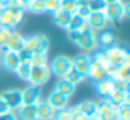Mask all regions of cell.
<instances>
[{"instance_id":"cell-29","label":"cell","mask_w":130,"mask_h":120,"mask_svg":"<svg viewBox=\"0 0 130 120\" xmlns=\"http://www.w3.org/2000/svg\"><path fill=\"white\" fill-rule=\"evenodd\" d=\"M63 78H66V80H67L69 82H71L73 85H76V87L78 85V84H81L83 81L85 80V77H83V75L80 74V73H77L74 68H71L70 71H69V73H67V74H66Z\"/></svg>"},{"instance_id":"cell-43","label":"cell","mask_w":130,"mask_h":120,"mask_svg":"<svg viewBox=\"0 0 130 120\" xmlns=\"http://www.w3.org/2000/svg\"><path fill=\"white\" fill-rule=\"evenodd\" d=\"M90 120H104V119H102V117H99V116H96V114H95V116H94V117H91Z\"/></svg>"},{"instance_id":"cell-22","label":"cell","mask_w":130,"mask_h":120,"mask_svg":"<svg viewBox=\"0 0 130 120\" xmlns=\"http://www.w3.org/2000/svg\"><path fill=\"white\" fill-rule=\"evenodd\" d=\"M56 112L45 102L41 100L37 105V120H53Z\"/></svg>"},{"instance_id":"cell-7","label":"cell","mask_w":130,"mask_h":120,"mask_svg":"<svg viewBox=\"0 0 130 120\" xmlns=\"http://www.w3.org/2000/svg\"><path fill=\"white\" fill-rule=\"evenodd\" d=\"M52 73L49 66H32L31 71H29V77L27 82L32 87H38L41 88L42 85H45L49 81Z\"/></svg>"},{"instance_id":"cell-15","label":"cell","mask_w":130,"mask_h":120,"mask_svg":"<svg viewBox=\"0 0 130 120\" xmlns=\"http://www.w3.org/2000/svg\"><path fill=\"white\" fill-rule=\"evenodd\" d=\"M69 100H70L69 98L57 94L56 91H52L51 94L48 95V98H46L45 102L48 103L55 112H59V110H62V109L69 108Z\"/></svg>"},{"instance_id":"cell-44","label":"cell","mask_w":130,"mask_h":120,"mask_svg":"<svg viewBox=\"0 0 130 120\" xmlns=\"http://www.w3.org/2000/svg\"><path fill=\"white\" fill-rule=\"evenodd\" d=\"M20 2H21V3H23V4H24V6H25V7H27V4H28V3H29V2H32V0H20Z\"/></svg>"},{"instance_id":"cell-5","label":"cell","mask_w":130,"mask_h":120,"mask_svg":"<svg viewBox=\"0 0 130 120\" xmlns=\"http://www.w3.org/2000/svg\"><path fill=\"white\" fill-rule=\"evenodd\" d=\"M104 55L106 56L108 61L112 67H118L120 64H124L130 61V53L124 46H119V45H112V46L106 47V49H101Z\"/></svg>"},{"instance_id":"cell-35","label":"cell","mask_w":130,"mask_h":120,"mask_svg":"<svg viewBox=\"0 0 130 120\" xmlns=\"http://www.w3.org/2000/svg\"><path fill=\"white\" fill-rule=\"evenodd\" d=\"M118 120H130V105H122L118 108Z\"/></svg>"},{"instance_id":"cell-20","label":"cell","mask_w":130,"mask_h":120,"mask_svg":"<svg viewBox=\"0 0 130 120\" xmlns=\"http://www.w3.org/2000/svg\"><path fill=\"white\" fill-rule=\"evenodd\" d=\"M6 49L15 53H20L24 49V36L18 31H13L11 32V35H10L9 41L6 43Z\"/></svg>"},{"instance_id":"cell-2","label":"cell","mask_w":130,"mask_h":120,"mask_svg":"<svg viewBox=\"0 0 130 120\" xmlns=\"http://www.w3.org/2000/svg\"><path fill=\"white\" fill-rule=\"evenodd\" d=\"M110 64L108 61L106 56L104 55L101 49H98L96 52H94V55L91 56V66L88 70V75L87 78H91L94 82L99 80L109 77V71H110Z\"/></svg>"},{"instance_id":"cell-32","label":"cell","mask_w":130,"mask_h":120,"mask_svg":"<svg viewBox=\"0 0 130 120\" xmlns=\"http://www.w3.org/2000/svg\"><path fill=\"white\" fill-rule=\"evenodd\" d=\"M106 3L104 0H88L87 2V7L91 13H99V11H104Z\"/></svg>"},{"instance_id":"cell-8","label":"cell","mask_w":130,"mask_h":120,"mask_svg":"<svg viewBox=\"0 0 130 120\" xmlns=\"http://www.w3.org/2000/svg\"><path fill=\"white\" fill-rule=\"evenodd\" d=\"M49 68H51L52 74H55L59 78H63L73 68V60L66 55H59L52 60V63L49 64Z\"/></svg>"},{"instance_id":"cell-36","label":"cell","mask_w":130,"mask_h":120,"mask_svg":"<svg viewBox=\"0 0 130 120\" xmlns=\"http://www.w3.org/2000/svg\"><path fill=\"white\" fill-rule=\"evenodd\" d=\"M53 120H73V113H71L70 108H66V109L56 112Z\"/></svg>"},{"instance_id":"cell-39","label":"cell","mask_w":130,"mask_h":120,"mask_svg":"<svg viewBox=\"0 0 130 120\" xmlns=\"http://www.w3.org/2000/svg\"><path fill=\"white\" fill-rule=\"evenodd\" d=\"M0 120H18L15 112H6V113H0Z\"/></svg>"},{"instance_id":"cell-14","label":"cell","mask_w":130,"mask_h":120,"mask_svg":"<svg viewBox=\"0 0 130 120\" xmlns=\"http://www.w3.org/2000/svg\"><path fill=\"white\" fill-rule=\"evenodd\" d=\"M71 60H73V68L77 73H80L83 77L87 78L88 70H90V66H91V55H88V53H80L76 57H71Z\"/></svg>"},{"instance_id":"cell-34","label":"cell","mask_w":130,"mask_h":120,"mask_svg":"<svg viewBox=\"0 0 130 120\" xmlns=\"http://www.w3.org/2000/svg\"><path fill=\"white\" fill-rule=\"evenodd\" d=\"M45 4V13H56L57 10H60V0H43Z\"/></svg>"},{"instance_id":"cell-38","label":"cell","mask_w":130,"mask_h":120,"mask_svg":"<svg viewBox=\"0 0 130 120\" xmlns=\"http://www.w3.org/2000/svg\"><path fill=\"white\" fill-rule=\"evenodd\" d=\"M115 87H116V89H120V91H129V87H130V81L116 80V81H115Z\"/></svg>"},{"instance_id":"cell-24","label":"cell","mask_w":130,"mask_h":120,"mask_svg":"<svg viewBox=\"0 0 130 120\" xmlns=\"http://www.w3.org/2000/svg\"><path fill=\"white\" fill-rule=\"evenodd\" d=\"M76 106L78 109V113H81L87 119H91L96 114V102H94V100H83Z\"/></svg>"},{"instance_id":"cell-31","label":"cell","mask_w":130,"mask_h":120,"mask_svg":"<svg viewBox=\"0 0 130 120\" xmlns=\"http://www.w3.org/2000/svg\"><path fill=\"white\" fill-rule=\"evenodd\" d=\"M31 64L32 66H49L48 55H45V53H32Z\"/></svg>"},{"instance_id":"cell-12","label":"cell","mask_w":130,"mask_h":120,"mask_svg":"<svg viewBox=\"0 0 130 120\" xmlns=\"http://www.w3.org/2000/svg\"><path fill=\"white\" fill-rule=\"evenodd\" d=\"M0 55H2V57H0V63L3 64L4 70L14 73L15 68L18 67V64L21 63L18 53L11 52V50H7V49H0Z\"/></svg>"},{"instance_id":"cell-6","label":"cell","mask_w":130,"mask_h":120,"mask_svg":"<svg viewBox=\"0 0 130 120\" xmlns=\"http://www.w3.org/2000/svg\"><path fill=\"white\" fill-rule=\"evenodd\" d=\"M24 15H25V10H10V8H4L3 13L0 14V25L7 27L13 31H17V28L24 21Z\"/></svg>"},{"instance_id":"cell-30","label":"cell","mask_w":130,"mask_h":120,"mask_svg":"<svg viewBox=\"0 0 130 120\" xmlns=\"http://www.w3.org/2000/svg\"><path fill=\"white\" fill-rule=\"evenodd\" d=\"M80 3L77 0H62L60 2V10H64L70 14H74L78 8Z\"/></svg>"},{"instance_id":"cell-21","label":"cell","mask_w":130,"mask_h":120,"mask_svg":"<svg viewBox=\"0 0 130 120\" xmlns=\"http://www.w3.org/2000/svg\"><path fill=\"white\" fill-rule=\"evenodd\" d=\"M112 105H115L116 108L122 105H130V99H129V91H120V89H115L109 96L106 98Z\"/></svg>"},{"instance_id":"cell-27","label":"cell","mask_w":130,"mask_h":120,"mask_svg":"<svg viewBox=\"0 0 130 120\" xmlns=\"http://www.w3.org/2000/svg\"><path fill=\"white\" fill-rule=\"evenodd\" d=\"M25 10H28L29 13L34 14H43L45 13V4H43V0H32L27 4Z\"/></svg>"},{"instance_id":"cell-3","label":"cell","mask_w":130,"mask_h":120,"mask_svg":"<svg viewBox=\"0 0 130 120\" xmlns=\"http://www.w3.org/2000/svg\"><path fill=\"white\" fill-rule=\"evenodd\" d=\"M49 42L48 36L43 33H35V35L24 36V49L29 53H45L49 52Z\"/></svg>"},{"instance_id":"cell-4","label":"cell","mask_w":130,"mask_h":120,"mask_svg":"<svg viewBox=\"0 0 130 120\" xmlns=\"http://www.w3.org/2000/svg\"><path fill=\"white\" fill-rule=\"evenodd\" d=\"M104 15L106 17L108 22H119L127 17L130 14V10H129V3L123 2H116V3H110V4H106L104 8Z\"/></svg>"},{"instance_id":"cell-16","label":"cell","mask_w":130,"mask_h":120,"mask_svg":"<svg viewBox=\"0 0 130 120\" xmlns=\"http://www.w3.org/2000/svg\"><path fill=\"white\" fill-rule=\"evenodd\" d=\"M115 89H116L115 80H112L110 77H106V78H104V80H99L95 82V91L102 99H106Z\"/></svg>"},{"instance_id":"cell-1","label":"cell","mask_w":130,"mask_h":120,"mask_svg":"<svg viewBox=\"0 0 130 120\" xmlns=\"http://www.w3.org/2000/svg\"><path fill=\"white\" fill-rule=\"evenodd\" d=\"M69 39L74 45L84 50V53H94L99 49L98 46V39H96V32H94L90 28H84L81 31H71L67 32Z\"/></svg>"},{"instance_id":"cell-26","label":"cell","mask_w":130,"mask_h":120,"mask_svg":"<svg viewBox=\"0 0 130 120\" xmlns=\"http://www.w3.org/2000/svg\"><path fill=\"white\" fill-rule=\"evenodd\" d=\"M52 17H53V21L57 27L66 29V27H67L69 21H70V18H71V14L67 13V11H64V10H57L56 13L52 14Z\"/></svg>"},{"instance_id":"cell-13","label":"cell","mask_w":130,"mask_h":120,"mask_svg":"<svg viewBox=\"0 0 130 120\" xmlns=\"http://www.w3.org/2000/svg\"><path fill=\"white\" fill-rule=\"evenodd\" d=\"M21 99H23V105H38L42 100L41 88L28 85L27 88L21 89Z\"/></svg>"},{"instance_id":"cell-25","label":"cell","mask_w":130,"mask_h":120,"mask_svg":"<svg viewBox=\"0 0 130 120\" xmlns=\"http://www.w3.org/2000/svg\"><path fill=\"white\" fill-rule=\"evenodd\" d=\"M87 28V24H85V20L81 18L77 14H71V18L69 21L67 27H66V31L67 32H71V31H81Z\"/></svg>"},{"instance_id":"cell-42","label":"cell","mask_w":130,"mask_h":120,"mask_svg":"<svg viewBox=\"0 0 130 120\" xmlns=\"http://www.w3.org/2000/svg\"><path fill=\"white\" fill-rule=\"evenodd\" d=\"M4 8H6V2L4 0H0V14L3 13Z\"/></svg>"},{"instance_id":"cell-33","label":"cell","mask_w":130,"mask_h":120,"mask_svg":"<svg viewBox=\"0 0 130 120\" xmlns=\"http://www.w3.org/2000/svg\"><path fill=\"white\" fill-rule=\"evenodd\" d=\"M11 32H13V29L0 25V49H6V43H7V41H9Z\"/></svg>"},{"instance_id":"cell-37","label":"cell","mask_w":130,"mask_h":120,"mask_svg":"<svg viewBox=\"0 0 130 120\" xmlns=\"http://www.w3.org/2000/svg\"><path fill=\"white\" fill-rule=\"evenodd\" d=\"M90 13H91V11L88 10L87 4H80V6H78V8H77V11H76L74 14H77V15H80L81 18H84V20H85V18L88 17V14H90Z\"/></svg>"},{"instance_id":"cell-23","label":"cell","mask_w":130,"mask_h":120,"mask_svg":"<svg viewBox=\"0 0 130 120\" xmlns=\"http://www.w3.org/2000/svg\"><path fill=\"white\" fill-rule=\"evenodd\" d=\"M15 114L18 120H37V105H21Z\"/></svg>"},{"instance_id":"cell-17","label":"cell","mask_w":130,"mask_h":120,"mask_svg":"<svg viewBox=\"0 0 130 120\" xmlns=\"http://www.w3.org/2000/svg\"><path fill=\"white\" fill-rule=\"evenodd\" d=\"M96 39H98V46L99 49H106V47L116 45V35L112 29H104L101 32L96 33Z\"/></svg>"},{"instance_id":"cell-19","label":"cell","mask_w":130,"mask_h":120,"mask_svg":"<svg viewBox=\"0 0 130 120\" xmlns=\"http://www.w3.org/2000/svg\"><path fill=\"white\" fill-rule=\"evenodd\" d=\"M53 91H56L57 94H60V95H63V96L70 99L74 95V92H76V85L69 82L66 78H59V80L56 81V84H55Z\"/></svg>"},{"instance_id":"cell-11","label":"cell","mask_w":130,"mask_h":120,"mask_svg":"<svg viewBox=\"0 0 130 120\" xmlns=\"http://www.w3.org/2000/svg\"><path fill=\"white\" fill-rule=\"evenodd\" d=\"M96 116L104 120H118V108L108 99H102L101 102H96Z\"/></svg>"},{"instance_id":"cell-10","label":"cell","mask_w":130,"mask_h":120,"mask_svg":"<svg viewBox=\"0 0 130 120\" xmlns=\"http://www.w3.org/2000/svg\"><path fill=\"white\" fill-rule=\"evenodd\" d=\"M85 24H87V28H90L94 32L98 33L101 31L106 29L109 22H108L106 17L104 15V13L99 11V13H90L88 14V17L85 18Z\"/></svg>"},{"instance_id":"cell-41","label":"cell","mask_w":130,"mask_h":120,"mask_svg":"<svg viewBox=\"0 0 130 120\" xmlns=\"http://www.w3.org/2000/svg\"><path fill=\"white\" fill-rule=\"evenodd\" d=\"M73 120H90V119H87L85 116H83L81 113H76V114H73Z\"/></svg>"},{"instance_id":"cell-46","label":"cell","mask_w":130,"mask_h":120,"mask_svg":"<svg viewBox=\"0 0 130 120\" xmlns=\"http://www.w3.org/2000/svg\"><path fill=\"white\" fill-rule=\"evenodd\" d=\"M60 2H62V0H60Z\"/></svg>"},{"instance_id":"cell-9","label":"cell","mask_w":130,"mask_h":120,"mask_svg":"<svg viewBox=\"0 0 130 120\" xmlns=\"http://www.w3.org/2000/svg\"><path fill=\"white\" fill-rule=\"evenodd\" d=\"M0 96L3 98L4 103L7 105L9 110L17 112L20 106L23 105V99H21V89L18 88H10L6 91L0 92Z\"/></svg>"},{"instance_id":"cell-18","label":"cell","mask_w":130,"mask_h":120,"mask_svg":"<svg viewBox=\"0 0 130 120\" xmlns=\"http://www.w3.org/2000/svg\"><path fill=\"white\" fill-rule=\"evenodd\" d=\"M109 77L112 80H123V81H130V61L124 64H120L118 67H110Z\"/></svg>"},{"instance_id":"cell-40","label":"cell","mask_w":130,"mask_h":120,"mask_svg":"<svg viewBox=\"0 0 130 120\" xmlns=\"http://www.w3.org/2000/svg\"><path fill=\"white\" fill-rule=\"evenodd\" d=\"M6 112H9V108H7V105L4 103L3 98L0 96V113H6Z\"/></svg>"},{"instance_id":"cell-45","label":"cell","mask_w":130,"mask_h":120,"mask_svg":"<svg viewBox=\"0 0 130 120\" xmlns=\"http://www.w3.org/2000/svg\"><path fill=\"white\" fill-rule=\"evenodd\" d=\"M0 57H2V55H0Z\"/></svg>"},{"instance_id":"cell-28","label":"cell","mask_w":130,"mask_h":120,"mask_svg":"<svg viewBox=\"0 0 130 120\" xmlns=\"http://www.w3.org/2000/svg\"><path fill=\"white\" fill-rule=\"evenodd\" d=\"M31 67L29 64H24V63H20L18 64V67L15 68L14 74L17 75L20 80L23 81H28V77H29V71H31Z\"/></svg>"}]
</instances>
